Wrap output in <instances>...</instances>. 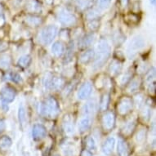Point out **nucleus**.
Segmentation results:
<instances>
[{
    "label": "nucleus",
    "instance_id": "nucleus-1",
    "mask_svg": "<svg viewBox=\"0 0 156 156\" xmlns=\"http://www.w3.org/2000/svg\"><path fill=\"white\" fill-rule=\"evenodd\" d=\"M110 53H111V48L108 42L104 38H101L98 43L97 49L95 51L93 69L95 70L101 69L110 58Z\"/></svg>",
    "mask_w": 156,
    "mask_h": 156
},
{
    "label": "nucleus",
    "instance_id": "nucleus-2",
    "mask_svg": "<svg viewBox=\"0 0 156 156\" xmlns=\"http://www.w3.org/2000/svg\"><path fill=\"white\" fill-rule=\"evenodd\" d=\"M40 112L43 116L48 119L56 118L60 113L58 102L53 97H48L44 100L40 106Z\"/></svg>",
    "mask_w": 156,
    "mask_h": 156
},
{
    "label": "nucleus",
    "instance_id": "nucleus-3",
    "mask_svg": "<svg viewBox=\"0 0 156 156\" xmlns=\"http://www.w3.org/2000/svg\"><path fill=\"white\" fill-rule=\"evenodd\" d=\"M146 45L145 40L141 36H136L131 40L130 44H128L127 48V54L129 59H132L135 56L140 50L143 48Z\"/></svg>",
    "mask_w": 156,
    "mask_h": 156
},
{
    "label": "nucleus",
    "instance_id": "nucleus-4",
    "mask_svg": "<svg viewBox=\"0 0 156 156\" xmlns=\"http://www.w3.org/2000/svg\"><path fill=\"white\" fill-rule=\"evenodd\" d=\"M58 33V28L56 26L50 25L44 27L40 34V38L43 44L45 45L50 44L53 41Z\"/></svg>",
    "mask_w": 156,
    "mask_h": 156
},
{
    "label": "nucleus",
    "instance_id": "nucleus-5",
    "mask_svg": "<svg viewBox=\"0 0 156 156\" xmlns=\"http://www.w3.org/2000/svg\"><path fill=\"white\" fill-rule=\"evenodd\" d=\"M57 20L62 25L66 26H74L77 23L76 16L66 9H61L57 12Z\"/></svg>",
    "mask_w": 156,
    "mask_h": 156
},
{
    "label": "nucleus",
    "instance_id": "nucleus-6",
    "mask_svg": "<svg viewBox=\"0 0 156 156\" xmlns=\"http://www.w3.org/2000/svg\"><path fill=\"white\" fill-rule=\"evenodd\" d=\"M44 83L47 89L56 91L63 87L65 80L58 76H48L44 79Z\"/></svg>",
    "mask_w": 156,
    "mask_h": 156
},
{
    "label": "nucleus",
    "instance_id": "nucleus-7",
    "mask_svg": "<svg viewBox=\"0 0 156 156\" xmlns=\"http://www.w3.org/2000/svg\"><path fill=\"white\" fill-rule=\"evenodd\" d=\"M133 106V101L128 97H123L119 101L117 105V110L119 115H126L130 112Z\"/></svg>",
    "mask_w": 156,
    "mask_h": 156
},
{
    "label": "nucleus",
    "instance_id": "nucleus-8",
    "mask_svg": "<svg viewBox=\"0 0 156 156\" xmlns=\"http://www.w3.org/2000/svg\"><path fill=\"white\" fill-rule=\"evenodd\" d=\"M62 126H63V130L66 134L71 136L74 133L75 128H74V121H73V118L70 115H65L63 122H62Z\"/></svg>",
    "mask_w": 156,
    "mask_h": 156
},
{
    "label": "nucleus",
    "instance_id": "nucleus-9",
    "mask_svg": "<svg viewBox=\"0 0 156 156\" xmlns=\"http://www.w3.org/2000/svg\"><path fill=\"white\" fill-rule=\"evenodd\" d=\"M0 96L2 100L6 103L12 102L15 100L16 97V92L15 90L10 87H4L2 88L0 92Z\"/></svg>",
    "mask_w": 156,
    "mask_h": 156
},
{
    "label": "nucleus",
    "instance_id": "nucleus-10",
    "mask_svg": "<svg viewBox=\"0 0 156 156\" xmlns=\"http://www.w3.org/2000/svg\"><path fill=\"white\" fill-rule=\"evenodd\" d=\"M115 143H116V140L114 136H110L108 137L104 143L102 144V146H101V150H102L103 154L105 155L110 156L114 152V150H115Z\"/></svg>",
    "mask_w": 156,
    "mask_h": 156
},
{
    "label": "nucleus",
    "instance_id": "nucleus-11",
    "mask_svg": "<svg viewBox=\"0 0 156 156\" xmlns=\"http://www.w3.org/2000/svg\"><path fill=\"white\" fill-rule=\"evenodd\" d=\"M47 135V129L44 125L40 123H36L32 128V136L34 140H41L44 138Z\"/></svg>",
    "mask_w": 156,
    "mask_h": 156
},
{
    "label": "nucleus",
    "instance_id": "nucleus-12",
    "mask_svg": "<svg viewBox=\"0 0 156 156\" xmlns=\"http://www.w3.org/2000/svg\"><path fill=\"white\" fill-rule=\"evenodd\" d=\"M92 92V85L90 82H86L80 87L78 91V98L80 100H86L90 97Z\"/></svg>",
    "mask_w": 156,
    "mask_h": 156
},
{
    "label": "nucleus",
    "instance_id": "nucleus-13",
    "mask_svg": "<svg viewBox=\"0 0 156 156\" xmlns=\"http://www.w3.org/2000/svg\"><path fill=\"white\" fill-rule=\"evenodd\" d=\"M115 123V116L113 112H106L102 117V125L104 129L111 130Z\"/></svg>",
    "mask_w": 156,
    "mask_h": 156
},
{
    "label": "nucleus",
    "instance_id": "nucleus-14",
    "mask_svg": "<svg viewBox=\"0 0 156 156\" xmlns=\"http://www.w3.org/2000/svg\"><path fill=\"white\" fill-rule=\"evenodd\" d=\"M97 110V102L95 100L88 101L82 106V114L83 116H89L94 114Z\"/></svg>",
    "mask_w": 156,
    "mask_h": 156
},
{
    "label": "nucleus",
    "instance_id": "nucleus-15",
    "mask_svg": "<svg viewBox=\"0 0 156 156\" xmlns=\"http://www.w3.org/2000/svg\"><path fill=\"white\" fill-rule=\"evenodd\" d=\"M95 50L94 49H88L83 51L80 56V62L82 65H87L88 63L94 60Z\"/></svg>",
    "mask_w": 156,
    "mask_h": 156
},
{
    "label": "nucleus",
    "instance_id": "nucleus-16",
    "mask_svg": "<svg viewBox=\"0 0 156 156\" xmlns=\"http://www.w3.org/2000/svg\"><path fill=\"white\" fill-rule=\"evenodd\" d=\"M92 119L89 116H84L83 118L80 121L79 123V130L80 133H85L87 132L92 126Z\"/></svg>",
    "mask_w": 156,
    "mask_h": 156
},
{
    "label": "nucleus",
    "instance_id": "nucleus-17",
    "mask_svg": "<svg viewBox=\"0 0 156 156\" xmlns=\"http://www.w3.org/2000/svg\"><path fill=\"white\" fill-rule=\"evenodd\" d=\"M117 152L119 156H129V149L127 142L123 139H119L117 146Z\"/></svg>",
    "mask_w": 156,
    "mask_h": 156
},
{
    "label": "nucleus",
    "instance_id": "nucleus-18",
    "mask_svg": "<svg viewBox=\"0 0 156 156\" xmlns=\"http://www.w3.org/2000/svg\"><path fill=\"white\" fill-rule=\"evenodd\" d=\"M51 49L53 55H55L56 56H62V55L65 53V51H66L65 45L62 44V42L60 41L55 42V43L51 45Z\"/></svg>",
    "mask_w": 156,
    "mask_h": 156
},
{
    "label": "nucleus",
    "instance_id": "nucleus-19",
    "mask_svg": "<svg viewBox=\"0 0 156 156\" xmlns=\"http://www.w3.org/2000/svg\"><path fill=\"white\" fill-rule=\"evenodd\" d=\"M123 68V66L120 62L116 60H114L111 62V63L109 66V72L111 75H117V74L121 71V69Z\"/></svg>",
    "mask_w": 156,
    "mask_h": 156
},
{
    "label": "nucleus",
    "instance_id": "nucleus-20",
    "mask_svg": "<svg viewBox=\"0 0 156 156\" xmlns=\"http://www.w3.org/2000/svg\"><path fill=\"white\" fill-rule=\"evenodd\" d=\"M18 119L21 128H24L26 123V111L23 105H20L18 109Z\"/></svg>",
    "mask_w": 156,
    "mask_h": 156
},
{
    "label": "nucleus",
    "instance_id": "nucleus-21",
    "mask_svg": "<svg viewBox=\"0 0 156 156\" xmlns=\"http://www.w3.org/2000/svg\"><path fill=\"white\" fill-rule=\"evenodd\" d=\"M136 128V122L133 120H131L125 123L122 128V133L124 136H129L133 133V130Z\"/></svg>",
    "mask_w": 156,
    "mask_h": 156
},
{
    "label": "nucleus",
    "instance_id": "nucleus-22",
    "mask_svg": "<svg viewBox=\"0 0 156 156\" xmlns=\"http://www.w3.org/2000/svg\"><path fill=\"white\" fill-rule=\"evenodd\" d=\"M94 40V34H87L81 38L80 45L81 48H87L90 46Z\"/></svg>",
    "mask_w": 156,
    "mask_h": 156
},
{
    "label": "nucleus",
    "instance_id": "nucleus-23",
    "mask_svg": "<svg viewBox=\"0 0 156 156\" xmlns=\"http://www.w3.org/2000/svg\"><path fill=\"white\" fill-rule=\"evenodd\" d=\"M32 62V58L29 55H25V56H21L17 62V65L21 68H27L30 66Z\"/></svg>",
    "mask_w": 156,
    "mask_h": 156
},
{
    "label": "nucleus",
    "instance_id": "nucleus-24",
    "mask_svg": "<svg viewBox=\"0 0 156 156\" xmlns=\"http://www.w3.org/2000/svg\"><path fill=\"white\" fill-rule=\"evenodd\" d=\"M26 8L31 12H41V7L38 4L35 0H30L27 4H26Z\"/></svg>",
    "mask_w": 156,
    "mask_h": 156
},
{
    "label": "nucleus",
    "instance_id": "nucleus-25",
    "mask_svg": "<svg viewBox=\"0 0 156 156\" xmlns=\"http://www.w3.org/2000/svg\"><path fill=\"white\" fill-rule=\"evenodd\" d=\"M140 85H141V81H140V80H138V79H134V80H133L129 83L127 90H128V92L129 93H134V92H136L139 89Z\"/></svg>",
    "mask_w": 156,
    "mask_h": 156
},
{
    "label": "nucleus",
    "instance_id": "nucleus-26",
    "mask_svg": "<svg viewBox=\"0 0 156 156\" xmlns=\"http://www.w3.org/2000/svg\"><path fill=\"white\" fill-rule=\"evenodd\" d=\"M109 103H110V95L107 93H105L102 95V97L101 98L100 101V110L101 111H105L107 110L108 106H109Z\"/></svg>",
    "mask_w": 156,
    "mask_h": 156
},
{
    "label": "nucleus",
    "instance_id": "nucleus-27",
    "mask_svg": "<svg viewBox=\"0 0 156 156\" xmlns=\"http://www.w3.org/2000/svg\"><path fill=\"white\" fill-rule=\"evenodd\" d=\"M12 145V141L8 136H3L0 137V149H8Z\"/></svg>",
    "mask_w": 156,
    "mask_h": 156
},
{
    "label": "nucleus",
    "instance_id": "nucleus-28",
    "mask_svg": "<svg viewBox=\"0 0 156 156\" xmlns=\"http://www.w3.org/2000/svg\"><path fill=\"white\" fill-rule=\"evenodd\" d=\"M11 58L8 55H2L0 56V68L7 69L11 65Z\"/></svg>",
    "mask_w": 156,
    "mask_h": 156
},
{
    "label": "nucleus",
    "instance_id": "nucleus-29",
    "mask_svg": "<svg viewBox=\"0 0 156 156\" xmlns=\"http://www.w3.org/2000/svg\"><path fill=\"white\" fill-rule=\"evenodd\" d=\"M26 21L30 26H38L42 23V19L40 17L35 16H28L26 17Z\"/></svg>",
    "mask_w": 156,
    "mask_h": 156
},
{
    "label": "nucleus",
    "instance_id": "nucleus-30",
    "mask_svg": "<svg viewBox=\"0 0 156 156\" xmlns=\"http://www.w3.org/2000/svg\"><path fill=\"white\" fill-rule=\"evenodd\" d=\"M146 129H144V128H141L140 130L136 133L135 136L136 141L137 142V143H141V142H143L144 140L146 139Z\"/></svg>",
    "mask_w": 156,
    "mask_h": 156
},
{
    "label": "nucleus",
    "instance_id": "nucleus-31",
    "mask_svg": "<svg viewBox=\"0 0 156 156\" xmlns=\"http://www.w3.org/2000/svg\"><path fill=\"white\" fill-rule=\"evenodd\" d=\"M86 145H87V147L88 149L87 151H95L97 150V143H96V141H95V139L92 136H89L87 139Z\"/></svg>",
    "mask_w": 156,
    "mask_h": 156
},
{
    "label": "nucleus",
    "instance_id": "nucleus-32",
    "mask_svg": "<svg viewBox=\"0 0 156 156\" xmlns=\"http://www.w3.org/2000/svg\"><path fill=\"white\" fill-rule=\"evenodd\" d=\"M124 39H125V37L119 32L115 33L113 36V41H114V44L115 45H119V44H123Z\"/></svg>",
    "mask_w": 156,
    "mask_h": 156
},
{
    "label": "nucleus",
    "instance_id": "nucleus-33",
    "mask_svg": "<svg viewBox=\"0 0 156 156\" xmlns=\"http://www.w3.org/2000/svg\"><path fill=\"white\" fill-rule=\"evenodd\" d=\"M131 78H132V73L131 72H126L125 74H123L120 77L119 82L120 85L123 86V85L127 84L128 83H129V81L131 80Z\"/></svg>",
    "mask_w": 156,
    "mask_h": 156
},
{
    "label": "nucleus",
    "instance_id": "nucleus-34",
    "mask_svg": "<svg viewBox=\"0 0 156 156\" xmlns=\"http://www.w3.org/2000/svg\"><path fill=\"white\" fill-rule=\"evenodd\" d=\"M8 79L10 80H12V82L16 83H19L22 81V78L19 74L17 73H11V74H8Z\"/></svg>",
    "mask_w": 156,
    "mask_h": 156
},
{
    "label": "nucleus",
    "instance_id": "nucleus-35",
    "mask_svg": "<svg viewBox=\"0 0 156 156\" xmlns=\"http://www.w3.org/2000/svg\"><path fill=\"white\" fill-rule=\"evenodd\" d=\"M151 108L146 105V106H145V108H144V110H142V112H141V116H142V118H143L145 120H149L150 118H151Z\"/></svg>",
    "mask_w": 156,
    "mask_h": 156
},
{
    "label": "nucleus",
    "instance_id": "nucleus-36",
    "mask_svg": "<svg viewBox=\"0 0 156 156\" xmlns=\"http://www.w3.org/2000/svg\"><path fill=\"white\" fill-rule=\"evenodd\" d=\"M134 103L137 108H141L144 104V96L142 94H138L135 97Z\"/></svg>",
    "mask_w": 156,
    "mask_h": 156
},
{
    "label": "nucleus",
    "instance_id": "nucleus-37",
    "mask_svg": "<svg viewBox=\"0 0 156 156\" xmlns=\"http://www.w3.org/2000/svg\"><path fill=\"white\" fill-rule=\"evenodd\" d=\"M111 0H97V6L101 9H105L110 6Z\"/></svg>",
    "mask_w": 156,
    "mask_h": 156
},
{
    "label": "nucleus",
    "instance_id": "nucleus-38",
    "mask_svg": "<svg viewBox=\"0 0 156 156\" xmlns=\"http://www.w3.org/2000/svg\"><path fill=\"white\" fill-rule=\"evenodd\" d=\"M99 25H100V23H99V21H97V20H92L91 22H90L89 24H88V27L90 28V30H97L98 29V27H99Z\"/></svg>",
    "mask_w": 156,
    "mask_h": 156
},
{
    "label": "nucleus",
    "instance_id": "nucleus-39",
    "mask_svg": "<svg viewBox=\"0 0 156 156\" xmlns=\"http://www.w3.org/2000/svg\"><path fill=\"white\" fill-rule=\"evenodd\" d=\"M127 20H128L130 23L135 24L138 21L139 19L138 16L136 15H135V14H129V15H128V16H127Z\"/></svg>",
    "mask_w": 156,
    "mask_h": 156
},
{
    "label": "nucleus",
    "instance_id": "nucleus-40",
    "mask_svg": "<svg viewBox=\"0 0 156 156\" xmlns=\"http://www.w3.org/2000/svg\"><path fill=\"white\" fill-rule=\"evenodd\" d=\"M154 77H155V70L154 69H153L152 70L148 72V74H146V80L147 82H151L154 79Z\"/></svg>",
    "mask_w": 156,
    "mask_h": 156
},
{
    "label": "nucleus",
    "instance_id": "nucleus-41",
    "mask_svg": "<svg viewBox=\"0 0 156 156\" xmlns=\"http://www.w3.org/2000/svg\"><path fill=\"white\" fill-rule=\"evenodd\" d=\"M6 128V123L5 121L3 119H0V133L5 130Z\"/></svg>",
    "mask_w": 156,
    "mask_h": 156
},
{
    "label": "nucleus",
    "instance_id": "nucleus-42",
    "mask_svg": "<svg viewBox=\"0 0 156 156\" xmlns=\"http://www.w3.org/2000/svg\"><path fill=\"white\" fill-rule=\"evenodd\" d=\"M154 91H155V83L154 82L151 83V84L149 86V92L151 93H154Z\"/></svg>",
    "mask_w": 156,
    "mask_h": 156
},
{
    "label": "nucleus",
    "instance_id": "nucleus-43",
    "mask_svg": "<svg viewBox=\"0 0 156 156\" xmlns=\"http://www.w3.org/2000/svg\"><path fill=\"white\" fill-rule=\"evenodd\" d=\"M81 156H92V154L91 151H87V150H84L81 154Z\"/></svg>",
    "mask_w": 156,
    "mask_h": 156
},
{
    "label": "nucleus",
    "instance_id": "nucleus-44",
    "mask_svg": "<svg viewBox=\"0 0 156 156\" xmlns=\"http://www.w3.org/2000/svg\"><path fill=\"white\" fill-rule=\"evenodd\" d=\"M4 24V19H3V17L1 16H0V26H2V25H3Z\"/></svg>",
    "mask_w": 156,
    "mask_h": 156
},
{
    "label": "nucleus",
    "instance_id": "nucleus-45",
    "mask_svg": "<svg viewBox=\"0 0 156 156\" xmlns=\"http://www.w3.org/2000/svg\"><path fill=\"white\" fill-rule=\"evenodd\" d=\"M151 1V3L152 4L153 6L155 5V3H156V0H150Z\"/></svg>",
    "mask_w": 156,
    "mask_h": 156
},
{
    "label": "nucleus",
    "instance_id": "nucleus-46",
    "mask_svg": "<svg viewBox=\"0 0 156 156\" xmlns=\"http://www.w3.org/2000/svg\"><path fill=\"white\" fill-rule=\"evenodd\" d=\"M2 13H3V7L0 4V16H2Z\"/></svg>",
    "mask_w": 156,
    "mask_h": 156
},
{
    "label": "nucleus",
    "instance_id": "nucleus-47",
    "mask_svg": "<svg viewBox=\"0 0 156 156\" xmlns=\"http://www.w3.org/2000/svg\"><path fill=\"white\" fill-rule=\"evenodd\" d=\"M56 156H57V155H56Z\"/></svg>",
    "mask_w": 156,
    "mask_h": 156
}]
</instances>
